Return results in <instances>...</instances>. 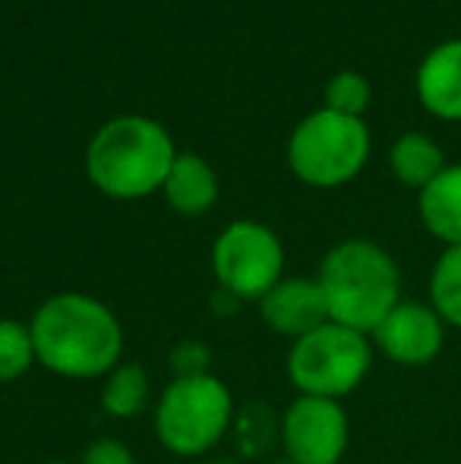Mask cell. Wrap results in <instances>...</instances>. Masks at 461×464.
<instances>
[{
	"label": "cell",
	"mask_w": 461,
	"mask_h": 464,
	"mask_svg": "<svg viewBox=\"0 0 461 464\" xmlns=\"http://www.w3.org/2000/svg\"><path fill=\"white\" fill-rule=\"evenodd\" d=\"M35 357L63 379H101L123 361V325L105 300L82 291L51 294L29 319Z\"/></svg>",
	"instance_id": "6da1fadb"
},
{
	"label": "cell",
	"mask_w": 461,
	"mask_h": 464,
	"mask_svg": "<svg viewBox=\"0 0 461 464\" xmlns=\"http://www.w3.org/2000/svg\"><path fill=\"white\" fill-rule=\"evenodd\" d=\"M178 149L158 121L142 114L111 117L86 149V178L108 199L133 202L161 193Z\"/></svg>",
	"instance_id": "7a4b0ae2"
},
{
	"label": "cell",
	"mask_w": 461,
	"mask_h": 464,
	"mask_svg": "<svg viewBox=\"0 0 461 464\" xmlns=\"http://www.w3.org/2000/svg\"><path fill=\"white\" fill-rule=\"evenodd\" d=\"M316 281L329 306V319L363 335L376 329L401 304V272L389 250L363 237L335 244L322 256Z\"/></svg>",
	"instance_id": "3957f363"
},
{
	"label": "cell",
	"mask_w": 461,
	"mask_h": 464,
	"mask_svg": "<svg viewBox=\"0 0 461 464\" xmlns=\"http://www.w3.org/2000/svg\"><path fill=\"white\" fill-rule=\"evenodd\" d=\"M234 420L231 389L203 370L180 372L161 389L152 411L155 436L178 459H199L212 452Z\"/></svg>",
	"instance_id": "277c9868"
},
{
	"label": "cell",
	"mask_w": 461,
	"mask_h": 464,
	"mask_svg": "<svg viewBox=\"0 0 461 464\" xmlns=\"http://www.w3.org/2000/svg\"><path fill=\"white\" fill-rule=\"evenodd\" d=\"M370 159V130L363 117L313 111L288 140V168L301 184L316 189L345 187Z\"/></svg>",
	"instance_id": "5b68a950"
},
{
	"label": "cell",
	"mask_w": 461,
	"mask_h": 464,
	"mask_svg": "<svg viewBox=\"0 0 461 464\" xmlns=\"http://www.w3.org/2000/svg\"><path fill=\"white\" fill-rule=\"evenodd\" d=\"M373 351L370 335L329 319L320 329L291 342L284 367L297 395L341 401L367 379L373 367Z\"/></svg>",
	"instance_id": "8992f818"
},
{
	"label": "cell",
	"mask_w": 461,
	"mask_h": 464,
	"mask_svg": "<svg viewBox=\"0 0 461 464\" xmlns=\"http://www.w3.org/2000/svg\"><path fill=\"white\" fill-rule=\"evenodd\" d=\"M212 276L237 300H263L284 278V244L269 225L237 218L212 244Z\"/></svg>",
	"instance_id": "52a82bcc"
},
{
	"label": "cell",
	"mask_w": 461,
	"mask_h": 464,
	"mask_svg": "<svg viewBox=\"0 0 461 464\" xmlns=\"http://www.w3.org/2000/svg\"><path fill=\"white\" fill-rule=\"evenodd\" d=\"M351 423L341 401L297 395L282 417V446L291 464H339L348 452Z\"/></svg>",
	"instance_id": "ba28073f"
},
{
	"label": "cell",
	"mask_w": 461,
	"mask_h": 464,
	"mask_svg": "<svg viewBox=\"0 0 461 464\" xmlns=\"http://www.w3.org/2000/svg\"><path fill=\"white\" fill-rule=\"evenodd\" d=\"M449 325L424 300H401L373 332L370 342L399 367H427L439 357Z\"/></svg>",
	"instance_id": "9c48e42d"
},
{
	"label": "cell",
	"mask_w": 461,
	"mask_h": 464,
	"mask_svg": "<svg viewBox=\"0 0 461 464\" xmlns=\"http://www.w3.org/2000/svg\"><path fill=\"white\" fill-rule=\"evenodd\" d=\"M259 316L272 332L297 342L329 323V306L316 278H282L259 300Z\"/></svg>",
	"instance_id": "30bf717a"
},
{
	"label": "cell",
	"mask_w": 461,
	"mask_h": 464,
	"mask_svg": "<svg viewBox=\"0 0 461 464\" xmlns=\"http://www.w3.org/2000/svg\"><path fill=\"white\" fill-rule=\"evenodd\" d=\"M414 89L424 104L439 121H461V38L437 44L420 61Z\"/></svg>",
	"instance_id": "8fae6325"
},
{
	"label": "cell",
	"mask_w": 461,
	"mask_h": 464,
	"mask_svg": "<svg viewBox=\"0 0 461 464\" xmlns=\"http://www.w3.org/2000/svg\"><path fill=\"white\" fill-rule=\"evenodd\" d=\"M161 193H165L168 206L178 215L197 218V215H206L216 208L222 184H218L216 168L206 159H199V155H193V152H178Z\"/></svg>",
	"instance_id": "7c38bea8"
},
{
	"label": "cell",
	"mask_w": 461,
	"mask_h": 464,
	"mask_svg": "<svg viewBox=\"0 0 461 464\" xmlns=\"http://www.w3.org/2000/svg\"><path fill=\"white\" fill-rule=\"evenodd\" d=\"M424 227L446 246L461 244V165H446L418 196Z\"/></svg>",
	"instance_id": "4fadbf2b"
},
{
	"label": "cell",
	"mask_w": 461,
	"mask_h": 464,
	"mask_svg": "<svg viewBox=\"0 0 461 464\" xmlns=\"http://www.w3.org/2000/svg\"><path fill=\"white\" fill-rule=\"evenodd\" d=\"M389 165L401 184L420 193L439 178V171L446 168V155L427 133H405L389 149Z\"/></svg>",
	"instance_id": "5bb4252c"
},
{
	"label": "cell",
	"mask_w": 461,
	"mask_h": 464,
	"mask_svg": "<svg viewBox=\"0 0 461 464\" xmlns=\"http://www.w3.org/2000/svg\"><path fill=\"white\" fill-rule=\"evenodd\" d=\"M101 411L114 420H133L149 404V372L139 363L120 361L117 367L101 376L99 392Z\"/></svg>",
	"instance_id": "9a60e30c"
},
{
	"label": "cell",
	"mask_w": 461,
	"mask_h": 464,
	"mask_svg": "<svg viewBox=\"0 0 461 464\" xmlns=\"http://www.w3.org/2000/svg\"><path fill=\"white\" fill-rule=\"evenodd\" d=\"M446 325L461 329V244L446 246L430 272V300Z\"/></svg>",
	"instance_id": "2e32d148"
},
{
	"label": "cell",
	"mask_w": 461,
	"mask_h": 464,
	"mask_svg": "<svg viewBox=\"0 0 461 464\" xmlns=\"http://www.w3.org/2000/svg\"><path fill=\"white\" fill-rule=\"evenodd\" d=\"M38 363L29 323L0 319V385L16 382Z\"/></svg>",
	"instance_id": "e0dca14e"
},
{
	"label": "cell",
	"mask_w": 461,
	"mask_h": 464,
	"mask_svg": "<svg viewBox=\"0 0 461 464\" xmlns=\"http://www.w3.org/2000/svg\"><path fill=\"white\" fill-rule=\"evenodd\" d=\"M326 111L345 117H363V111L370 108V82L367 76H360L357 70H341L326 82Z\"/></svg>",
	"instance_id": "ac0fdd59"
},
{
	"label": "cell",
	"mask_w": 461,
	"mask_h": 464,
	"mask_svg": "<svg viewBox=\"0 0 461 464\" xmlns=\"http://www.w3.org/2000/svg\"><path fill=\"white\" fill-rule=\"evenodd\" d=\"M80 464H136V459L120 440H95L86 446Z\"/></svg>",
	"instance_id": "d6986e66"
},
{
	"label": "cell",
	"mask_w": 461,
	"mask_h": 464,
	"mask_svg": "<svg viewBox=\"0 0 461 464\" xmlns=\"http://www.w3.org/2000/svg\"><path fill=\"white\" fill-rule=\"evenodd\" d=\"M42 464H73V461H63V459H54V461H42Z\"/></svg>",
	"instance_id": "ffe728a7"
}]
</instances>
